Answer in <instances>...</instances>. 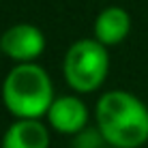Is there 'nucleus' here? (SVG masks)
Listing matches in <instances>:
<instances>
[{
	"label": "nucleus",
	"instance_id": "nucleus-10",
	"mask_svg": "<svg viewBox=\"0 0 148 148\" xmlns=\"http://www.w3.org/2000/svg\"><path fill=\"white\" fill-rule=\"evenodd\" d=\"M0 54H2V49H0Z\"/></svg>",
	"mask_w": 148,
	"mask_h": 148
},
{
	"label": "nucleus",
	"instance_id": "nucleus-3",
	"mask_svg": "<svg viewBox=\"0 0 148 148\" xmlns=\"http://www.w3.org/2000/svg\"><path fill=\"white\" fill-rule=\"evenodd\" d=\"M110 54L97 39H82L64 56V77L77 92H92L108 77Z\"/></svg>",
	"mask_w": 148,
	"mask_h": 148
},
{
	"label": "nucleus",
	"instance_id": "nucleus-6",
	"mask_svg": "<svg viewBox=\"0 0 148 148\" xmlns=\"http://www.w3.org/2000/svg\"><path fill=\"white\" fill-rule=\"evenodd\" d=\"M2 148H49L47 127L34 118H17L4 131Z\"/></svg>",
	"mask_w": 148,
	"mask_h": 148
},
{
	"label": "nucleus",
	"instance_id": "nucleus-5",
	"mask_svg": "<svg viewBox=\"0 0 148 148\" xmlns=\"http://www.w3.org/2000/svg\"><path fill=\"white\" fill-rule=\"evenodd\" d=\"M47 120L58 133L77 135L86 129L88 122V108L77 97H58L54 99L52 108L47 112Z\"/></svg>",
	"mask_w": 148,
	"mask_h": 148
},
{
	"label": "nucleus",
	"instance_id": "nucleus-2",
	"mask_svg": "<svg viewBox=\"0 0 148 148\" xmlns=\"http://www.w3.org/2000/svg\"><path fill=\"white\" fill-rule=\"evenodd\" d=\"M2 103L17 118L39 120L54 103V88L47 71L34 62L13 67L2 84Z\"/></svg>",
	"mask_w": 148,
	"mask_h": 148
},
{
	"label": "nucleus",
	"instance_id": "nucleus-1",
	"mask_svg": "<svg viewBox=\"0 0 148 148\" xmlns=\"http://www.w3.org/2000/svg\"><path fill=\"white\" fill-rule=\"evenodd\" d=\"M97 129L114 148H140L148 142V108L125 90L105 92L97 103Z\"/></svg>",
	"mask_w": 148,
	"mask_h": 148
},
{
	"label": "nucleus",
	"instance_id": "nucleus-9",
	"mask_svg": "<svg viewBox=\"0 0 148 148\" xmlns=\"http://www.w3.org/2000/svg\"><path fill=\"white\" fill-rule=\"evenodd\" d=\"M105 148H114V146H105Z\"/></svg>",
	"mask_w": 148,
	"mask_h": 148
},
{
	"label": "nucleus",
	"instance_id": "nucleus-7",
	"mask_svg": "<svg viewBox=\"0 0 148 148\" xmlns=\"http://www.w3.org/2000/svg\"><path fill=\"white\" fill-rule=\"evenodd\" d=\"M131 30V17L125 9L120 7H108L99 13L95 19V39L99 43L108 45H118L120 41L127 39Z\"/></svg>",
	"mask_w": 148,
	"mask_h": 148
},
{
	"label": "nucleus",
	"instance_id": "nucleus-4",
	"mask_svg": "<svg viewBox=\"0 0 148 148\" xmlns=\"http://www.w3.org/2000/svg\"><path fill=\"white\" fill-rule=\"evenodd\" d=\"M0 49L4 56L22 62H32L45 49L43 32L32 24H15L0 37Z\"/></svg>",
	"mask_w": 148,
	"mask_h": 148
},
{
	"label": "nucleus",
	"instance_id": "nucleus-8",
	"mask_svg": "<svg viewBox=\"0 0 148 148\" xmlns=\"http://www.w3.org/2000/svg\"><path fill=\"white\" fill-rule=\"evenodd\" d=\"M108 142L105 137L101 135L99 129H84L75 135V142H73V148H105Z\"/></svg>",
	"mask_w": 148,
	"mask_h": 148
}]
</instances>
